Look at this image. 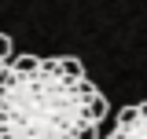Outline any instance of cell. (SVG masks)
<instances>
[{"mask_svg":"<svg viewBox=\"0 0 147 139\" xmlns=\"http://www.w3.org/2000/svg\"><path fill=\"white\" fill-rule=\"evenodd\" d=\"M107 110L74 55H15L0 73V139H96Z\"/></svg>","mask_w":147,"mask_h":139,"instance_id":"6da1fadb","label":"cell"},{"mask_svg":"<svg viewBox=\"0 0 147 139\" xmlns=\"http://www.w3.org/2000/svg\"><path fill=\"white\" fill-rule=\"evenodd\" d=\"M107 139H147V99L136 106H125L114 117V128Z\"/></svg>","mask_w":147,"mask_h":139,"instance_id":"7a4b0ae2","label":"cell"},{"mask_svg":"<svg viewBox=\"0 0 147 139\" xmlns=\"http://www.w3.org/2000/svg\"><path fill=\"white\" fill-rule=\"evenodd\" d=\"M11 59H15V44H11L7 33H0V73L11 66Z\"/></svg>","mask_w":147,"mask_h":139,"instance_id":"3957f363","label":"cell"}]
</instances>
